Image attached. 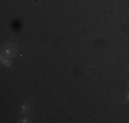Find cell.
Masks as SVG:
<instances>
[{
  "mask_svg": "<svg viewBox=\"0 0 129 123\" xmlns=\"http://www.w3.org/2000/svg\"><path fill=\"white\" fill-rule=\"evenodd\" d=\"M2 63L4 64V66H7V67H10V66H11V62L8 60L7 57L4 56V55H3V56H2Z\"/></svg>",
  "mask_w": 129,
  "mask_h": 123,
  "instance_id": "cell-2",
  "label": "cell"
},
{
  "mask_svg": "<svg viewBox=\"0 0 129 123\" xmlns=\"http://www.w3.org/2000/svg\"><path fill=\"white\" fill-rule=\"evenodd\" d=\"M126 100H128V101H129V93H128V94H126Z\"/></svg>",
  "mask_w": 129,
  "mask_h": 123,
  "instance_id": "cell-5",
  "label": "cell"
},
{
  "mask_svg": "<svg viewBox=\"0 0 129 123\" xmlns=\"http://www.w3.org/2000/svg\"><path fill=\"white\" fill-rule=\"evenodd\" d=\"M29 107H30V105H29V104H23V105H22V107H21V111H22V112H23V113H26V112H27V111H29Z\"/></svg>",
  "mask_w": 129,
  "mask_h": 123,
  "instance_id": "cell-3",
  "label": "cell"
},
{
  "mask_svg": "<svg viewBox=\"0 0 129 123\" xmlns=\"http://www.w3.org/2000/svg\"><path fill=\"white\" fill-rule=\"evenodd\" d=\"M21 122H22V123H26V122H29V118H22V119H21Z\"/></svg>",
  "mask_w": 129,
  "mask_h": 123,
  "instance_id": "cell-4",
  "label": "cell"
},
{
  "mask_svg": "<svg viewBox=\"0 0 129 123\" xmlns=\"http://www.w3.org/2000/svg\"><path fill=\"white\" fill-rule=\"evenodd\" d=\"M128 69H129V67H128Z\"/></svg>",
  "mask_w": 129,
  "mask_h": 123,
  "instance_id": "cell-6",
  "label": "cell"
},
{
  "mask_svg": "<svg viewBox=\"0 0 129 123\" xmlns=\"http://www.w3.org/2000/svg\"><path fill=\"white\" fill-rule=\"evenodd\" d=\"M17 52H18V48H17V45H14V44H8L7 47L3 49V55H4V56H7V57L15 56V55H17Z\"/></svg>",
  "mask_w": 129,
  "mask_h": 123,
  "instance_id": "cell-1",
  "label": "cell"
}]
</instances>
